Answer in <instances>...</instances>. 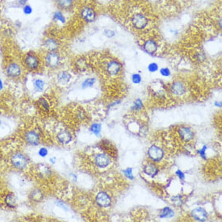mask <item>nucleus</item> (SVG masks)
Masks as SVG:
<instances>
[{
  "mask_svg": "<svg viewBox=\"0 0 222 222\" xmlns=\"http://www.w3.org/2000/svg\"><path fill=\"white\" fill-rule=\"evenodd\" d=\"M6 74L12 79L18 78V77L21 76V74H22V68L17 63H10L6 68Z\"/></svg>",
  "mask_w": 222,
  "mask_h": 222,
  "instance_id": "6",
  "label": "nucleus"
},
{
  "mask_svg": "<svg viewBox=\"0 0 222 222\" xmlns=\"http://www.w3.org/2000/svg\"><path fill=\"white\" fill-rule=\"evenodd\" d=\"M175 174L176 175L178 176L181 180H184V178H185V174H184V173H183V171H181L180 170H178V171H176Z\"/></svg>",
  "mask_w": 222,
  "mask_h": 222,
  "instance_id": "41",
  "label": "nucleus"
},
{
  "mask_svg": "<svg viewBox=\"0 0 222 222\" xmlns=\"http://www.w3.org/2000/svg\"><path fill=\"white\" fill-rule=\"evenodd\" d=\"M160 74H162V76L168 77L171 75V71L168 68H162L160 69Z\"/></svg>",
  "mask_w": 222,
  "mask_h": 222,
  "instance_id": "38",
  "label": "nucleus"
},
{
  "mask_svg": "<svg viewBox=\"0 0 222 222\" xmlns=\"http://www.w3.org/2000/svg\"><path fill=\"white\" fill-rule=\"evenodd\" d=\"M94 162L95 166L99 168H106L111 163V159L108 157V155L105 153H98L95 155Z\"/></svg>",
  "mask_w": 222,
  "mask_h": 222,
  "instance_id": "9",
  "label": "nucleus"
},
{
  "mask_svg": "<svg viewBox=\"0 0 222 222\" xmlns=\"http://www.w3.org/2000/svg\"><path fill=\"white\" fill-rule=\"evenodd\" d=\"M57 204H58V206H60L61 208H63V209H64V210H65V211H68V208H67V207H66V206H65V204H63L62 202H58V203H57Z\"/></svg>",
  "mask_w": 222,
  "mask_h": 222,
  "instance_id": "42",
  "label": "nucleus"
},
{
  "mask_svg": "<svg viewBox=\"0 0 222 222\" xmlns=\"http://www.w3.org/2000/svg\"><path fill=\"white\" fill-rule=\"evenodd\" d=\"M57 139L61 144L63 145H67L69 142H71L73 140V136L71 132L66 129L61 130L60 132L57 134Z\"/></svg>",
  "mask_w": 222,
  "mask_h": 222,
  "instance_id": "13",
  "label": "nucleus"
},
{
  "mask_svg": "<svg viewBox=\"0 0 222 222\" xmlns=\"http://www.w3.org/2000/svg\"><path fill=\"white\" fill-rule=\"evenodd\" d=\"M53 19L55 21L61 22L62 23H65V16H64V15H63L61 12H56L55 13L53 14Z\"/></svg>",
  "mask_w": 222,
  "mask_h": 222,
  "instance_id": "29",
  "label": "nucleus"
},
{
  "mask_svg": "<svg viewBox=\"0 0 222 222\" xmlns=\"http://www.w3.org/2000/svg\"><path fill=\"white\" fill-rule=\"evenodd\" d=\"M196 60H199V62H202L203 60H204V59H205V55H204V53H202V52L198 53L196 54Z\"/></svg>",
  "mask_w": 222,
  "mask_h": 222,
  "instance_id": "40",
  "label": "nucleus"
},
{
  "mask_svg": "<svg viewBox=\"0 0 222 222\" xmlns=\"http://www.w3.org/2000/svg\"><path fill=\"white\" fill-rule=\"evenodd\" d=\"M33 87L35 90L37 92H41L44 90V82L41 79H35L33 81Z\"/></svg>",
  "mask_w": 222,
  "mask_h": 222,
  "instance_id": "25",
  "label": "nucleus"
},
{
  "mask_svg": "<svg viewBox=\"0 0 222 222\" xmlns=\"http://www.w3.org/2000/svg\"><path fill=\"white\" fill-rule=\"evenodd\" d=\"M90 130L95 136L99 137L100 135V132H101V130H102V127H101V125H100V124H93L90 126Z\"/></svg>",
  "mask_w": 222,
  "mask_h": 222,
  "instance_id": "27",
  "label": "nucleus"
},
{
  "mask_svg": "<svg viewBox=\"0 0 222 222\" xmlns=\"http://www.w3.org/2000/svg\"><path fill=\"white\" fill-rule=\"evenodd\" d=\"M157 48H158V45H157V43L154 40L149 39L146 41L143 44L144 50L147 53H149V54H151V55L154 54L157 52Z\"/></svg>",
  "mask_w": 222,
  "mask_h": 222,
  "instance_id": "15",
  "label": "nucleus"
},
{
  "mask_svg": "<svg viewBox=\"0 0 222 222\" xmlns=\"http://www.w3.org/2000/svg\"><path fill=\"white\" fill-rule=\"evenodd\" d=\"M73 1H74V0H73Z\"/></svg>",
  "mask_w": 222,
  "mask_h": 222,
  "instance_id": "48",
  "label": "nucleus"
},
{
  "mask_svg": "<svg viewBox=\"0 0 222 222\" xmlns=\"http://www.w3.org/2000/svg\"><path fill=\"white\" fill-rule=\"evenodd\" d=\"M38 155L41 157H45L48 155V150L44 147H42L38 150Z\"/></svg>",
  "mask_w": 222,
  "mask_h": 222,
  "instance_id": "35",
  "label": "nucleus"
},
{
  "mask_svg": "<svg viewBox=\"0 0 222 222\" xmlns=\"http://www.w3.org/2000/svg\"><path fill=\"white\" fill-rule=\"evenodd\" d=\"M206 150H207V146H204L203 148L200 149V150L198 151V153L200 154V156H201L204 159H206Z\"/></svg>",
  "mask_w": 222,
  "mask_h": 222,
  "instance_id": "39",
  "label": "nucleus"
},
{
  "mask_svg": "<svg viewBox=\"0 0 222 222\" xmlns=\"http://www.w3.org/2000/svg\"><path fill=\"white\" fill-rule=\"evenodd\" d=\"M104 35L107 38H111L115 36V32L112 30H110V29H105L104 31Z\"/></svg>",
  "mask_w": 222,
  "mask_h": 222,
  "instance_id": "37",
  "label": "nucleus"
},
{
  "mask_svg": "<svg viewBox=\"0 0 222 222\" xmlns=\"http://www.w3.org/2000/svg\"><path fill=\"white\" fill-rule=\"evenodd\" d=\"M148 23L149 20L147 17L141 13L135 14L132 18V26L138 30H141V29L146 28V26L148 25Z\"/></svg>",
  "mask_w": 222,
  "mask_h": 222,
  "instance_id": "4",
  "label": "nucleus"
},
{
  "mask_svg": "<svg viewBox=\"0 0 222 222\" xmlns=\"http://www.w3.org/2000/svg\"><path fill=\"white\" fill-rule=\"evenodd\" d=\"M123 173L125 174L128 178H129V179H133L134 178V176L132 174V168H127V169H125L123 171Z\"/></svg>",
  "mask_w": 222,
  "mask_h": 222,
  "instance_id": "31",
  "label": "nucleus"
},
{
  "mask_svg": "<svg viewBox=\"0 0 222 222\" xmlns=\"http://www.w3.org/2000/svg\"><path fill=\"white\" fill-rule=\"evenodd\" d=\"M174 216V211L171 209V208H168V207H166L161 211V213H160V217L162 218H170Z\"/></svg>",
  "mask_w": 222,
  "mask_h": 222,
  "instance_id": "23",
  "label": "nucleus"
},
{
  "mask_svg": "<svg viewBox=\"0 0 222 222\" xmlns=\"http://www.w3.org/2000/svg\"><path fill=\"white\" fill-rule=\"evenodd\" d=\"M148 156L153 162H160L164 157V152L159 146L153 145L148 150Z\"/></svg>",
  "mask_w": 222,
  "mask_h": 222,
  "instance_id": "5",
  "label": "nucleus"
},
{
  "mask_svg": "<svg viewBox=\"0 0 222 222\" xmlns=\"http://www.w3.org/2000/svg\"><path fill=\"white\" fill-rule=\"evenodd\" d=\"M144 173L147 174V175L150 176V177H154L158 173V167L154 164V163H147V164L144 167Z\"/></svg>",
  "mask_w": 222,
  "mask_h": 222,
  "instance_id": "17",
  "label": "nucleus"
},
{
  "mask_svg": "<svg viewBox=\"0 0 222 222\" xmlns=\"http://www.w3.org/2000/svg\"><path fill=\"white\" fill-rule=\"evenodd\" d=\"M27 1L28 0H19V5H20V6H24V5H26V2H27Z\"/></svg>",
  "mask_w": 222,
  "mask_h": 222,
  "instance_id": "43",
  "label": "nucleus"
},
{
  "mask_svg": "<svg viewBox=\"0 0 222 222\" xmlns=\"http://www.w3.org/2000/svg\"><path fill=\"white\" fill-rule=\"evenodd\" d=\"M157 69H158V65L157 63L152 62L148 65V70L150 73H154V72L157 71Z\"/></svg>",
  "mask_w": 222,
  "mask_h": 222,
  "instance_id": "33",
  "label": "nucleus"
},
{
  "mask_svg": "<svg viewBox=\"0 0 222 222\" xmlns=\"http://www.w3.org/2000/svg\"><path fill=\"white\" fill-rule=\"evenodd\" d=\"M71 74L67 71H62L58 74V82L61 85H66L71 80Z\"/></svg>",
  "mask_w": 222,
  "mask_h": 222,
  "instance_id": "19",
  "label": "nucleus"
},
{
  "mask_svg": "<svg viewBox=\"0 0 222 222\" xmlns=\"http://www.w3.org/2000/svg\"><path fill=\"white\" fill-rule=\"evenodd\" d=\"M121 68H122V65L118 61L111 60L107 64L106 71L110 76H116L120 74Z\"/></svg>",
  "mask_w": 222,
  "mask_h": 222,
  "instance_id": "8",
  "label": "nucleus"
},
{
  "mask_svg": "<svg viewBox=\"0 0 222 222\" xmlns=\"http://www.w3.org/2000/svg\"><path fill=\"white\" fill-rule=\"evenodd\" d=\"M38 103H39V105L40 107H41L44 111H49L50 110V106H49V102L47 101V100H45L44 98H41L39 99L38 100Z\"/></svg>",
  "mask_w": 222,
  "mask_h": 222,
  "instance_id": "26",
  "label": "nucleus"
},
{
  "mask_svg": "<svg viewBox=\"0 0 222 222\" xmlns=\"http://www.w3.org/2000/svg\"><path fill=\"white\" fill-rule=\"evenodd\" d=\"M24 140L26 143L30 145V146H38L41 141V137L40 135L37 133L34 130H29L26 132L24 135Z\"/></svg>",
  "mask_w": 222,
  "mask_h": 222,
  "instance_id": "10",
  "label": "nucleus"
},
{
  "mask_svg": "<svg viewBox=\"0 0 222 222\" xmlns=\"http://www.w3.org/2000/svg\"><path fill=\"white\" fill-rule=\"evenodd\" d=\"M50 162H53V164H54V163H55V158H54V157H53V158H50Z\"/></svg>",
  "mask_w": 222,
  "mask_h": 222,
  "instance_id": "45",
  "label": "nucleus"
},
{
  "mask_svg": "<svg viewBox=\"0 0 222 222\" xmlns=\"http://www.w3.org/2000/svg\"><path fill=\"white\" fill-rule=\"evenodd\" d=\"M132 81L134 84L141 83V76L139 74H134L132 76Z\"/></svg>",
  "mask_w": 222,
  "mask_h": 222,
  "instance_id": "34",
  "label": "nucleus"
},
{
  "mask_svg": "<svg viewBox=\"0 0 222 222\" xmlns=\"http://www.w3.org/2000/svg\"><path fill=\"white\" fill-rule=\"evenodd\" d=\"M44 60H45L47 66L51 69H55V68L58 67L61 64V57L57 51L48 52Z\"/></svg>",
  "mask_w": 222,
  "mask_h": 222,
  "instance_id": "3",
  "label": "nucleus"
},
{
  "mask_svg": "<svg viewBox=\"0 0 222 222\" xmlns=\"http://www.w3.org/2000/svg\"><path fill=\"white\" fill-rule=\"evenodd\" d=\"M30 199L35 202L41 201L43 199V193L39 189H35L30 194Z\"/></svg>",
  "mask_w": 222,
  "mask_h": 222,
  "instance_id": "21",
  "label": "nucleus"
},
{
  "mask_svg": "<svg viewBox=\"0 0 222 222\" xmlns=\"http://www.w3.org/2000/svg\"><path fill=\"white\" fill-rule=\"evenodd\" d=\"M11 163L16 169L23 171L28 167V158L25 155L21 152H16L13 153L11 157Z\"/></svg>",
  "mask_w": 222,
  "mask_h": 222,
  "instance_id": "1",
  "label": "nucleus"
},
{
  "mask_svg": "<svg viewBox=\"0 0 222 222\" xmlns=\"http://www.w3.org/2000/svg\"><path fill=\"white\" fill-rule=\"evenodd\" d=\"M95 202L101 208H108L111 204V199L107 193L104 192H99L95 197Z\"/></svg>",
  "mask_w": 222,
  "mask_h": 222,
  "instance_id": "7",
  "label": "nucleus"
},
{
  "mask_svg": "<svg viewBox=\"0 0 222 222\" xmlns=\"http://www.w3.org/2000/svg\"><path fill=\"white\" fill-rule=\"evenodd\" d=\"M215 105H216V106H218V107H221V104H219V103H216V104H215Z\"/></svg>",
  "mask_w": 222,
  "mask_h": 222,
  "instance_id": "46",
  "label": "nucleus"
},
{
  "mask_svg": "<svg viewBox=\"0 0 222 222\" xmlns=\"http://www.w3.org/2000/svg\"><path fill=\"white\" fill-rule=\"evenodd\" d=\"M58 5L62 9H69L73 5V0H57Z\"/></svg>",
  "mask_w": 222,
  "mask_h": 222,
  "instance_id": "24",
  "label": "nucleus"
},
{
  "mask_svg": "<svg viewBox=\"0 0 222 222\" xmlns=\"http://www.w3.org/2000/svg\"><path fill=\"white\" fill-rule=\"evenodd\" d=\"M2 125V122H1V120H0V125Z\"/></svg>",
  "mask_w": 222,
  "mask_h": 222,
  "instance_id": "47",
  "label": "nucleus"
},
{
  "mask_svg": "<svg viewBox=\"0 0 222 222\" xmlns=\"http://www.w3.org/2000/svg\"><path fill=\"white\" fill-rule=\"evenodd\" d=\"M23 63L31 71L37 70L40 66V60L35 53H27L23 58Z\"/></svg>",
  "mask_w": 222,
  "mask_h": 222,
  "instance_id": "2",
  "label": "nucleus"
},
{
  "mask_svg": "<svg viewBox=\"0 0 222 222\" xmlns=\"http://www.w3.org/2000/svg\"><path fill=\"white\" fill-rule=\"evenodd\" d=\"M75 65H76L77 69H79V71L84 72L86 69V67H87V62H86L85 58H81L76 61Z\"/></svg>",
  "mask_w": 222,
  "mask_h": 222,
  "instance_id": "22",
  "label": "nucleus"
},
{
  "mask_svg": "<svg viewBox=\"0 0 222 222\" xmlns=\"http://www.w3.org/2000/svg\"><path fill=\"white\" fill-rule=\"evenodd\" d=\"M171 91L175 95H182L186 91L185 85L180 81H176L172 83L171 86Z\"/></svg>",
  "mask_w": 222,
  "mask_h": 222,
  "instance_id": "16",
  "label": "nucleus"
},
{
  "mask_svg": "<svg viewBox=\"0 0 222 222\" xmlns=\"http://www.w3.org/2000/svg\"><path fill=\"white\" fill-rule=\"evenodd\" d=\"M81 17L86 23H92L96 18V13L92 7H85L81 11Z\"/></svg>",
  "mask_w": 222,
  "mask_h": 222,
  "instance_id": "11",
  "label": "nucleus"
},
{
  "mask_svg": "<svg viewBox=\"0 0 222 222\" xmlns=\"http://www.w3.org/2000/svg\"><path fill=\"white\" fill-rule=\"evenodd\" d=\"M23 12L25 15H30L33 12V8L31 7L30 5L26 4L23 6Z\"/></svg>",
  "mask_w": 222,
  "mask_h": 222,
  "instance_id": "36",
  "label": "nucleus"
},
{
  "mask_svg": "<svg viewBox=\"0 0 222 222\" xmlns=\"http://www.w3.org/2000/svg\"><path fill=\"white\" fill-rule=\"evenodd\" d=\"M143 108V104H142V101H141L140 99H137L136 101L133 104V106H132V109L134 110V111H141V109Z\"/></svg>",
  "mask_w": 222,
  "mask_h": 222,
  "instance_id": "30",
  "label": "nucleus"
},
{
  "mask_svg": "<svg viewBox=\"0 0 222 222\" xmlns=\"http://www.w3.org/2000/svg\"><path fill=\"white\" fill-rule=\"evenodd\" d=\"M172 202H173V204H174L175 206L177 207H179L180 205H182V198H181L180 196H176L173 197L172 198Z\"/></svg>",
  "mask_w": 222,
  "mask_h": 222,
  "instance_id": "32",
  "label": "nucleus"
},
{
  "mask_svg": "<svg viewBox=\"0 0 222 222\" xmlns=\"http://www.w3.org/2000/svg\"><path fill=\"white\" fill-rule=\"evenodd\" d=\"M4 203L6 206H7L10 208H14L16 207L17 201L16 198L15 196L13 193H9L7 194L4 198Z\"/></svg>",
  "mask_w": 222,
  "mask_h": 222,
  "instance_id": "20",
  "label": "nucleus"
},
{
  "mask_svg": "<svg viewBox=\"0 0 222 222\" xmlns=\"http://www.w3.org/2000/svg\"><path fill=\"white\" fill-rule=\"evenodd\" d=\"M95 82H96V80L94 78H90V79H86L85 81L83 83V84H82V88L86 89V88L90 87V86H92L95 83Z\"/></svg>",
  "mask_w": 222,
  "mask_h": 222,
  "instance_id": "28",
  "label": "nucleus"
},
{
  "mask_svg": "<svg viewBox=\"0 0 222 222\" xmlns=\"http://www.w3.org/2000/svg\"><path fill=\"white\" fill-rule=\"evenodd\" d=\"M2 88H3V83H2V80L0 79V90H2Z\"/></svg>",
  "mask_w": 222,
  "mask_h": 222,
  "instance_id": "44",
  "label": "nucleus"
},
{
  "mask_svg": "<svg viewBox=\"0 0 222 222\" xmlns=\"http://www.w3.org/2000/svg\"><path fill=\"white\" fill-rule=\"evenodd\" d=\"M44 47L49 52L57 51L58 48H59V44H58V41H56L55 39H53V38H48L44 41Z\"/></svg>",
  "mask_w": 222,
  "mask_h": 222,
  "instance_id": "18",
  "label": "nucleus"
},
{
  "mask_svg": "<svg viewBox=\"0 0 222 222\" xmlns=\"http://www.w3.org/2000/svg\"><path fill=\"white\" fill-rule=\"evenodd\" d=\"M178 132L181 140L185 142H188L194 138V132L188 127H185V126L180 127L178 129Z\"/></svg>",
  "mask_w": 222,
  "mask_h": 222,
  "instance_id": "12",
  "label": "nucleus"
},
{
  "mask_svg": "<svg viewBox=\"0 0 222 222\" xmlns=\"http://www.w3.org/2000/svg\"><path fill=\"white\" fill-rule=\"evenodd\" d=\"M192 217L197 221H205L208 219V213L203 208H196L192 211Z\"/></svg>",
  "mask_w": 222,
  "mask_h": 222,
  "instance_id": "14",
  "label": "nucleus"
}]
</instances>
